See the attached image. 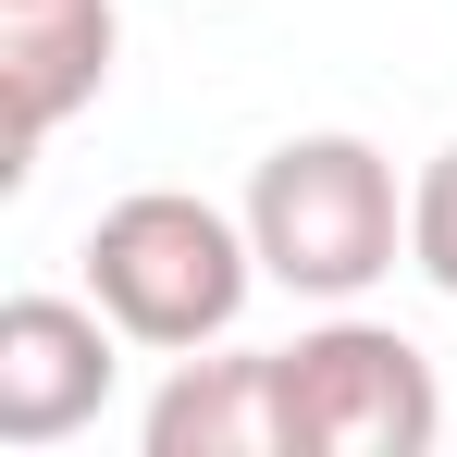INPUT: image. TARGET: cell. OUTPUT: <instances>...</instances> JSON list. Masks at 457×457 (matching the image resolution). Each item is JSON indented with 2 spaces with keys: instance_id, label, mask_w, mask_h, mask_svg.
<instances>
[{
  "instance_id": "obj_1",
  "label": "cell",
  "mask_w": 457,
  "mask_h": 457,
  "mask_svg": "<svg viewBox=\"0 0 457 457\" xmlns=\"http://www.w3.org/2000/svg\"><path fill=\"white\" fill-rule=\"evenodd\" d=\"M247 247H260V285H285L309 309H359L408 260V186L371 137L321 124L247 173Z\"/></svg>"
},
{
  "instance_id": "obj_7",
  "label": "cell",
  "mask_w": 457,
  "mask_h": 457,
  "mask_svg": "<svg viewBox=\"0 0 457 457\" xmlns=\"http://www.w3.org/2000/svg\"><path fill=\"white\" fill-rule=\"evenodd\" d=\"M408 260H420L433 297H457V137L420 161V186H408Z\"/></svg>"
},
{
  "instance_id": "obj_3",
  "label": "cell",
  "mask_w": 457,
  "mask_h": 457,
  "mask_svg": "<svg viewBox=\"0 0 457 457\" xmlns=\"http://www.w3.org/2000/svg\"><path fill=\"white\" fill-rule=\"evenodd\" d=\"M272 359H285V433H297V457H433L445 445V383H433V359L395 321L321 309Z\"/></svg>"
},
{
  "instance_id": "obj_5",
  "label": "cell",
  "mask_w": 457,
  "mask_h": 457,
  "mask_svg": "<svg viewBox=\"0 0 457 457\" xmlns=\"http://www.w3.org/2000/svg\"><path fill=\"white\" fill-rule=\"evenodd\" d=\"M112 0H0V99H12V149L37 161L87 99L112 87Z\"/></svg>"
},
{
  "instance_id": "obj_2",
  "label": "cell",
  "mask_w": 457,
  "mask_h": 457,
  "mask_svg": "<svg viewBox=\"0 0 457 457\" xmlns=\"http://www.w3.org/2000/svg\"><path fill=\"white\" fill-rule=\"evenodd\" d=\"M247 285H260V247H247V211H211L186 186H137L87 223V297L112 309L149 359H198L247 321Z\"/></svg>"
},
{
  "instance_id": "obj_4",
  "label": "cell",
  "mask_w": 457,
  "mask_h": 457,
  "mask_svg": "<svg viewBox=\"0 0 457 457\" xmlns=\"http://www.w3.org/2000/svg\"><path fill=\"white\" fill-rule=\"evenodd\" d=\"M124 346L137 334L99 297H12L0 309V445L37 457V445H62V433H87L112 408Z\"/></svg>"
},
{
  "instance_id": "obj_6",
  "label": "cell",
  "mask_w": 457,
  "mask_h": 457,
  "mask_svg": "<svg viewBox=\"0 0 457 457\" xmlns=\"http://www.w3.org/2000/svg\"><path fill=\"white\" fill-rule=\"evenodd\" d=\"M149 457H297V433H285V359L272 346L173 359V383L149 395Z\"/></svg>"
}]
</instances>
